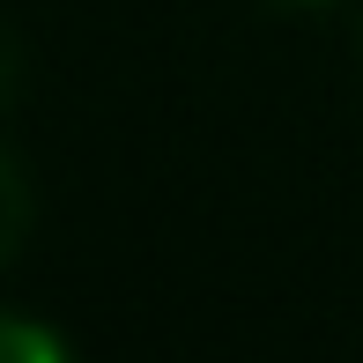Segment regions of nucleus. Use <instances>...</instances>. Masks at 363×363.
<instances>
[{"label": "nucleus", "instance_id": "nucleus-1", "mask_svg": "<svg viewBox=\"0 0 363 363\" xmlns=\"http://www.w3.org/2000/svg\"><path fill=\"white\" fill-rule=\"evenodd\" d=\"M0 363H74L67 334L45 319H30V311H8L0 304Z\"/></svg>", "mask_w": 363, "mask_h": 363}, {"label": "nucleus", "instance_id": "nucleus-2", "mask_svg": "<svg viewBox=\"0 0 363 363\" xmlns=\"http://www.w3.org/2000/svg\"><path fill=\"white\" fill-rule=\"evenodd\" d=\"M23 238H30V178H23V163L0 148V259H15Z\"/></svg>", "mask_w": 363, "mask_h": 363}, {"label": "nucleus", "instance_id": "nucleus-3", "mask_svg": "<svg viewBox=\"0 0 363 363\" xmlns=\"http://www.w3.org/2000/svg\"><path fill=\"white\" fill-rule=\"evenodd\" d=\"M296 8H311V0H296Z\"/></svg>", "mask_w": 363, "mask_h": 363}]
</instances>
